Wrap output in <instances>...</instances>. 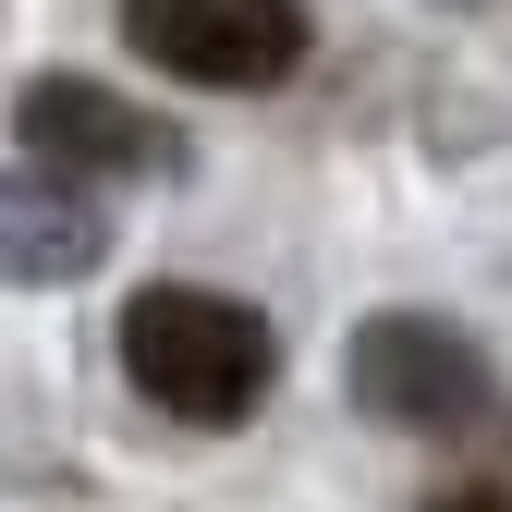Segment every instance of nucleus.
<instances>
[{
  "mask_svg": "<svg viewBox=\"0 0 512 512\" xmlns=\"http://www.w3.org/2000/svg\"><path fill=\"white\" fill-rule=\"evenodd\" d=\"M354 391L378 415H403V427H452L488 391V366L439 330V317H366V330H354Z\"/></svg>",
  "mask_w": 512,
  "mask_h": 512,
  "instance_id": "obj_3",
  "label": "nucleus"
},
{
  "mask_svg": "<svg viewBox=\"0 0 512 512\" xmlns=\"http://www.w3.org/2000/svg\"><path fill=\"white\" fill-rule=\"evenodd\" d=\"M98 196L61 171H13L0 183V281H86L98 269Z\"/></svg>",
  "mask_w": 512,
  "mask_h": 512,
  "instance_id": "obj_5",
  "label": "nucleus"
},
{
  "mask_svg": "<svg viewBox=\"0 0 512 512\" xmlns=\"http://www.w3.org/2000/svg\"><path fill=\"white\" fill-rule=\"evenodd\" d=\"M122 37H135L159 74L183 86H281L305 61V13L293 0H122Z\"/></svg>",
  "mask_w": 512,
  "mask_h": 512,
  "instance_id": "obj_2",
  "label": "nucleus"
},
{
  "mask_svg": "<svg viewBox=\"0 0 512 512\" xmlns=\"http://www.w3.org/2000/svg\"><path fill=\"white\" fill-rule=\"evenodd\" d=\"M13 122H25L37 171H61V183H86V171H159V122L122 110V98L86 86V74H37Z\"/></svg>",
  "mask_w": 512,
  "mask_h": 512,
  "instance_id": "obj_4",
  "label": "nucleus"
},
{
  "mask_svg": "<svg viewBox=\"0 0 512 512\" xmlns=\"http://www.w3.org/2000/svg\"><path fill=\"white\" fill-rule=\"evenodd\" d=\"M122 378L183 415V427H232L269 403V378H281V342H269V317L232 305V293H196V281H147L135 305H122Z\"/></svg>",
  "mask_w": 512,
  "mask_h": 512,
  "instance_id": "obj_1",
  "label": "nucleus"
}]
</instances>
